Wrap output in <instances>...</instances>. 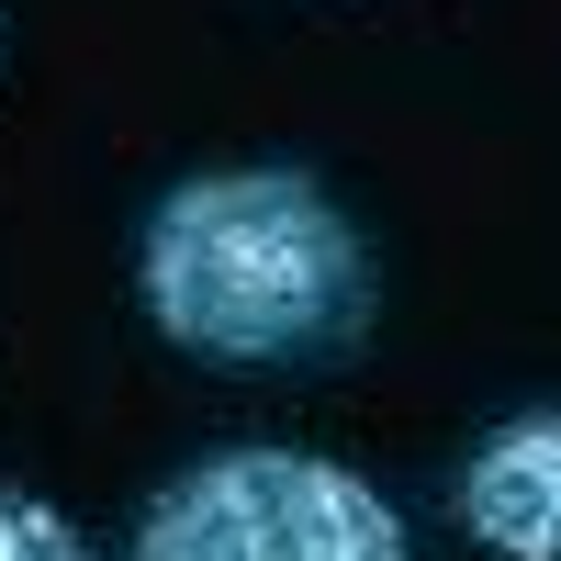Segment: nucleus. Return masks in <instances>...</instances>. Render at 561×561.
<instances>
[{"label": "nucleus", "mask_w": 561, "mask_h": 561, "mask_svg": "<svg viewBox=\"0 0 561 561\" xmlns=\"http://www.w3.org/2000/svg\"><path fill=\"white\" fill-rule=\"evenodd\" d=\"M460 528L494 561H561V404L505 415L460 472Z\"/></svg>", "instance_id": "nucleus-3"}, {"label": "nucleus", "mask_w": 561, "mask_h": 561, "mask_svg": "<svg viewBox=\"0 0 561 561\" xmlns=\"http://www.w3.org/2000/svg\"><path fill=\"white\" fill-rule=\"evenodd\" d=\"M0 561H90V539L45 494H0Z\"/></svg>", "instance_id": "nucleus-4"}, {"label": "nucleus", "mask_w": 561, "mask_h": 561, "mask_svg": "<svg viewBox=\"0 0 561 561\" xmlns=\"http://www.w3.org/2000/svg\"><path fill=\"white\" fill-rule=\"evenodd\" d=\"M158 337L225 370H304L370 325V248L304 169H203L147 214Z\"/></svg>", "instance_id": "nucleus-1"}, {"label": "nucleus", "mask_w": 561, "mask_h": 561, "mask_svg": "<svg viewBox=\"0 0 561 561\" xmlns=\"http://www.w3.org/2000/svg\"><path fill=\"white\" fill-rule=\"evenodd\" d=\"M135 561H415L404 517L314 449H214L135 528Z\"/></svg>", "instance_id": "nucleus-2"}]
</instances>
